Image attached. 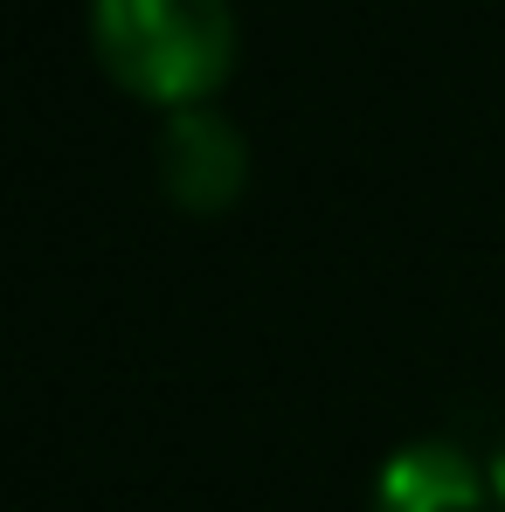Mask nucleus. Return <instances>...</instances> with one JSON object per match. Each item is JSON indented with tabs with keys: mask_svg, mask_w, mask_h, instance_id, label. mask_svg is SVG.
<instances>
[{
	"mask_svg": "<svg viewBox=\"0 0 505 512\" xmlns=\"http://www.w3.org/2000/svg\"><path fill=\"white\" fill-rule=\"evenodd\" d=\"M90 49L104 77L160 111L208 104L236 70L229 0H90Z\"/></svg>",
	"mask_w": 505,
	"mask_h": 512,
	"instance_id": "obj_1",
	"label": "nucleus"
},
{
	"mask_svg": "<svg viewBox=\"0 0 505 512\" xmlns=\"http://www.w3.org/2000/svg\"><path fill=\"white\" fill-rule=\"evenodd\" d=\"M153 167H160V187H167L173 208L222 215L250 187V139L215 104H187V111H167L160 146H153Z\"/></svg>",
	"mask_w": 505,
	"mask_h": 512,
	"instance_id": "obj_2",
	"label": "nucleus"
},
{
	"mask_svg": "<svg viewBox=\"0 0 505 512\" xmlns=\"http://www.w3.org/2000/svg\"><path fill=\"white\" fill-rule=\"evenodd\" d=\"M492 471L457 443H402L381 478L374 512H492Z\"/></svg>",
	"mask_w": 505,
	"mask_h": 512,
	"instance_id": "obj_3",
	"label": "nucleus"
},
{
	"mask_svg": "<svg viewBox=\"0 0 505 512\" xmlns=\"http://www.w3.org/2000/svg\"><path fill=\"white\" fill-rule=\"evenodd\" d=\"M492 499H499V512H505V443H499V457H492Z\"/></svg>",
	"mask_w": 505,
	"mask_h": 512,
	"instance_id": "obj_4",
	"label": "nucleus"
}]
</instances>
